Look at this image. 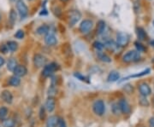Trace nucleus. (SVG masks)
Returning <instances> with one entry per match:
<instances>
[{
  "label": "nucleus",
  "mask_w": 154,
  "mask_h": 127,
  "mask_svg": "<svg viewBox=\"0 0 154 127\" xmlns=\"http://www.w3.org/2000/svg\"><path fill=\"white\" fill-rule=\"evenodd\" d=\"M140 58V54L138 50H129L126 54H124L122 56V61L123 62L129 63V62H134L137 61Z\"/></svg>",
  "instance_id": "1"
},
{
  "label": "nucleus",
  "mask_w": 154,
  "mask_h": 127,
  "mask_svg": "<svg viewBox=\"0 0 154 127\" xmlns=\"http://www.w3.org/2000/svg\"><path fill=\"white\" fill-rule=\"evenodd\" d=\"M93 111L98 116H103L105 112V104L103 100H96L93 104Z\"/></svg>",
  "instance_id": "2"
},
{
  "label": "nucleus",
  "mask_w": 154,
  "mask_h": 127,
  "mask_svg": "<svg viewBox=\"0 0 154 127\" xmlns=\"http://www.w3.org/2000/svg\"><path fill=\"white\" fill-rule=\"evenodd\" d=\"M58 69H59V65L56 62H51L50 64H46L43 68L42 75L45 78L51 77Z\"/></svg>",
  "instance_id": "3"
},
{
  "label": "nucleus",
  "mask_w": 154,
  "mask_h": 127,
  "mask_svg": "<svg viewBox=\"0 0 154 127\" xmlns=\"http://www.w3.org/2000/svg\"><path fill=\"white\" fill-rule=\"evenodd\" d=\"M129 42V37L126 33L120 32L116 34V44L120 47H125Z\"/></svg>",
  "instance_id": "4"
},
{
  "label": "nucleus",
  "mask_w": 154,
  "mask_h": 127,
  "mask_svg": "<svg viewBox=\"0 0 154 127\" xmlns=\"http://www.w3.org/2000/svg\"><path fill=\"white\" fill-rule=\"evenodd\" d=\"M33 65L37 68L44 67L47 63V58L41 54H35L33 56Z\"/></svg>",
  "instance_id": "5"
},
{
  "label": "nucleus",
  "mask_w": 154,
  "mask_h": 127,
  "mask_svg": "<svg viewBox=\"0 0 154 127\" xmlns=\"http://www.w3.org/2000/svg\"><path fill=\"white\" fill-rule=\"evenodd\" d=\"M17 10L19 12V15L22 19L25 18L28 14V6L25 4V3L22 0H18L17 3Z\"/></svg>",
  "instance_id": "6"
},
{
  "label": "nucleus",
  "mask_w": 154,
  "mask_h": 127,
  "mask_svg": "<svg viewBox=\"0 0 154 127\" xmlns=\"http://www.w3.org/2000/svg\"><path fill=\"white\" fill-rule=\"evenodd\" d=\"M93 26H94V22H92L91 20L86 19L80 25V28H79L80 32L82 33H84V34H87L92 30Z\"/></svg>",
  "instance_id": "7"
},
{
  "label": "nucleus",
  "mask_w": 154,
  "mask_h": 127,
  "mask_svg": "<svg viewBox=\"0 0 154 127\" xmlns=\"http://www.w3.org/2000/svg\"><path fill=\"white\" fill-rule=\"evenodd\" d=\"M118 105L120 108L121 113L124 114H129L131 113V107L129 105V103L128 102L125 98H122L118 102Z\"/></svg>",
  "instance_id": "8"
},
{
  "label": "nucleus",
  "mask_w": 154,
  "mask_h": 127,
  "mask_svg": "<svg viewBox=\"0 0 154 127\" xmlns=\"http://www.w3.org/2000/svg\"><path fill=\"white\" fill-rule=\"evenodd\" d=\"M82 18V14L78 10H71L69 12V25L75 26Z\"/></svg>",
  "instance_id": "9"
},
{
  "label": "nucleus",
  "mask_w": 154,
  "mask_h": 127,
  "mask_svg": "<svg viewBox=\"0 0 154 127\" xmlns=\"http://www.w3.org/2000/svg\"><path fill=\"white\" fill-rule=\"evenodd\" d=\"M45 108L47 112L49 113H52L53 111L55 110L56 108V100L54 97L52 96H49L47 100L45 101Z\"/></svg>",
  "instance_id": "10"
},
{
  "label": "nucleus",
  "mask_w": 154,
  "mask_h": 127,
  "mask_svg": "<svg viewBox=\"0 0 154 127\" xmlns=\"http://www.w3.org/2000/svg\"><path fill=\"white\" fill-rule=\"evenodd\" d=\"M139 91L141 95V96H148L152 93V90L146 83H141L139 85Z\"/></svg>",
  "instance_id": "11"
},
{
  "label": "nucleus",
  "mask_w": 154,
  "mask_h": 127,
  "mask_svg": "<svg viewBox=\"0 0 154 127\" xmlns=\"http://www.w3.org/2000/svg\"><path fill=\"white\" fill-rule=\"evenodd\" d=\"M45 43L47 44L48 46H54L57 43V39L55 34L52 33H48L45 37Z\"/></svg>",
  "instance_id": "12"
},
{
  "label": "nucleus",
  "mask_w": 154,
  "mask_h": 127,
  "mask_svg": "<svg viewBox=\"0 0 154 127\" xmlns=\"http://www.w3.org/2000/svg\"><path fill=\"white\" fill-rule=\"evenodd\" d=\"M13 72H14V75H16L17 77H24L28 73V69L23 65H17Z\"/></svg>",
  "instance_id": "13"
},
{
  "label": "nucleus",
  "mask_w": 154,
  "mask_h": 127,
  "mask_svg": "<svg viewBox=\"0 0 154 127\" xmlns=\"http://www.w3.org/2000/svg\"><path fill=\"white\" fill-rule=\"evenodd\" d=\"M1 98H2V100L5 102L8 103V104H11L13 102V95L8 90H5L2 91V93H1Z\"/></svg>",
  "instance_id": "14"
},
{
  "label": "nucleus",
  "mask_w": 154,
  "mask_h": 127,
  "mask_svg": "<svg viewBox=\"0 0 154 127\" xmlns=\"http://www.w3.org/2000/svg\"><path fill=\"white\" fill-rule=\"evenodd\" d=\"M58 118L57 115H51L48 117L45 126L46 127H57V122H58Z\"/></svg>",
  "instance_id": "15"
},
{
  "label": "nucleus",
  "mask_w": 154,
  "mask_h": 127,
  "mask_svg": "<svg viewBox=\"0 0 154 127\" xmlns=\"http://www.w3.org/2000/svg\"><path fill=\"white\" fill-rule=\"evenodd\" d=\"M118 79H120V73L117 71H111L107 77L108 82H116Z\"/></svg>",
  "instance_id": "16"
},
{
  "label": "nucleus",
  "mask_w": 154,
  "mask_h": 127,
  "mask_svg": "<svg viewBox=\"0 0 154 127\" xmlns=\"http://www.w3.org/2000/svg\"><path fill=\"white\" fill-rule=\"evenodd\" d=\"M8 83L12 87H17L21 84V78L19 77H17V76H16V75H13V76L10 77Z\"/></svg>",
  "instance_id": "17"
},
{
  "label": "nucleus",
  "mask_w": 154,
  "mask_h": 127,
  "mask_svg": "<svg viewBox=\"0 0 154 127\" xmlns=\"http://www.w3.org/2000/svg\"><path fill=\"white\" fill-rule=\"evenodd\" d=\"M17 65L18 64H17V60L15 58H11L7 62V69L11 72H14V70L17 67Z\"/></svg>",
  "instance_id": "18"
},
{
  "label": "nucleus",
  "mask_w": 154,
  "mask_h": 127,
  "mask_svg": "<svg viewBox=\"0 0 154 127\" xmlns=\"http://www.w3.org/2000/svg\"><path fill=\"white\" fill-rule=\"evenodd\" d=\"M50 32V27L47 25H42L40 27H38L36 30V33L38 35H46Z\"/></svg>",
  "instance_id": "19"
},
{
  "label": "nucleus",
  "mask_w": 154,
  "mask_h": 127,
  "mask_svg": "<svg viewBox=\"0 0 154 127\" xmlns=\"http://www.w3.org/2000/svg\"><path fill=\"white\" fill-rule=\"evenodd\" d=\"M105 28H106V24L104 21H99L97 25V34L98 35H102L105 33Z\"/></svg>",
  "instance_id": "20"
},
{
  "label": "nucleus",
  "mask_w": 154,
  "mask_h": 127,
  "mask_svg": "<svg viewBox=\"0 0 154 127\" xmlns=\"http://www.w3.org/2000/svg\"><path fill=\"white\" fill-rule=\"evenodd\" d=\"M136 34H137L139 40H140V41H143L146 38V33L145 32V30L142 28H136Z\"/></svg>",
  "instance_id": "21"
},
{
  "label": "nucleus",
  "mask_w": 154,
  "mask_h": 127,
  "mask_svg": "<svg viewBox=\"0 0 154 127\" xmlns=\"http://www.w3.org/2000/svg\"><path fill=\"white\" fill-rule=\"evenodd\" d=\"M9 114V109L6 107H1L0 108V120L4 121L5 120H6V118L8 116Z\"/></svg>",
  "instance_id": "22"
},
{
  "label": "nucleus",
  "mask_w": 154,
  "mask_h": 127,
  "mask_svg": "<svg viewBox=\"0 0 154 127\" xmlns=\"http://www.w3.org/2000/svg\"><path fill=\"white\" fill-rule=\"evenodd\" d=\"M104 46H105L106 49H108V50H115L118 45H117V44H116L113 40H108V41L105 42Z\"/></svg>",
  "instance_id": "23"
},
{
  "label": "nucleus",
  "mask_w": 154,
  "mask_h": 127,
  "mask_svg": "<svg viewBox=\"0 0 154 127\" xmlns=\"http://www.w3.org/2000/svg\"><path fill=\"white\" fill-rule=\"evenodd\" d=\"M7 46H8L9 50L11 51V52H15L18 49V44L16 41H8L7 42Z\"/></svg>",
  "instance_id": "24"
},
{
  "label": "nucleus",
  "mask_w": 154,
  "mask_h": 127,
  "mask_svg": "<svg viewBox=\"0 0 154 127\" xmlns=\"http://www.w3.org/2000/svg\"><path fill=\"white\" fill-rule=\"evenodd\" d=\"M3 127H15L16 123L12 119H6L4 121H2Z\"/></svg>",
  "instance_id": "25"
},
{
  "label": "nucleus",
  "mask_w": 154,
  "mask_h": 127,
  "mask_svg": "<svg viewBox=\"0 0 154 127\" xmlns=\"http://www.w3.org/2000/svg\"><path fill=\"white\" fill-rule=\"evenodd\" d=\"M99 59L102 61H104V62H110V61H111V59H110V56H108V55H106V54H105V53L99 54Z\"/></svg>",
  "instance_id": "26"
},
{
  "label": "nucleus",
  "mask_w": 154,
  "mask_h": 127,
  "mask_svg": "<svg viewBox=\"0 0 154 127\" xmlns=\"http://www.w3.org/2000/svg\"><path fill=\"white\" fill-rule=\"evenodd\" d=\"M16 21H17V13L14 10H11V13H10V22L13 25L16 22Z\"/></svg>",
  "instance_id": "27"
},
{
  "label": "nucleus",
  "mask_w": 154,
  "mask_h": 127,
  "mask_svg": "<svg viewBox=\"0 0 154 127\" xmlns=\"http://www.w3.org/2000/svg\"><path fill=\"white\" fill-rule=\"evenodd\" d=\"M149 72H150V69L147 68V69H146V70H144L142 72H140V73H137V74H134V75H131V76H129V77L128 78H138V77H142L144 75H146V74H148Z\"/></svg>",
  "instance_id": "28"
},
{
  "label": "nucleus",
  "mask_w": 154,
  "mask_h": 127,
  "mask_svg": "<svg viewBox=\"0 0 154 127\" xmlns=\"http://www.w3.org/2000/svg\"><path fill=\"white\" fill-rule=\"evenodd\" d=\"M45 110H46V109H45V106H41V107H40L38 116H39V119H40L41 120H45Z\"/></svg>",
  "instance_id": "29"
},
{
  "label": "nucleus",
  "mask_w": 154,
  "mask_h": 127,
  "mask_svg": "<svg viewBox=\"0 0 154 127\" xmlns=\"http://www.w3.org/2000/svg\"><path fill=\"white\" fill-rule=\"evenodd\" d=\"M111 109H112L113 114H119L121 113L120 108H119V105H118V102H117V103H114V104H112Z\"/></svg>",
  "instance_id": "30"
},
{
  "label": "nucleus",
  "mask_w": 154,
  "mask_h": 127,
  "mask_svg": "<svg viewBox=\"0 0 154 127\" xmlns=\"http://www.w3.org/2000/svg\"><path fill=\"white\" fill-rule=\"evenodd\" d=\"M94 47L97 50H99V51H100V50H102L103 49H104V44H102V43H100L99 41H95L94 43Z\"/></svg>",
  "instance_id": "31"
},
{
  "label": "nucleus",
  "mask_w": 154,
  "mask_h": 127,
  "mask_svg": "<svg viewBox=\"0 0 154 127\" xmlns=\"http://www.w3.org/2000/svg\"><path fill=\"white\" fill-rule=\"evenodd\" d=\"M140 104L141 106H143V107H148L150 105L148 100L146 99V97H145V96H141L140 97Z\"/></svg>",
  "instance_id": "32"
},
{
  "label": "nucleus",
  "mask_w": 154,
  "mask_h": 127,
  "mask_svg": "<svg viewBox=\"0 0 154 127\" xmlns=\"http://www.w3.org/2000/svg\"><path fill=\"white\" fill-rule=\"evenodd\" d=\"M134 45H135V47H136V49L139 52H144L146 50V48L144 47L143 44H141L140 42H135Z\"/></svg>",
  "instance_id": "33"
},
{
  "label": "nucleus",
  "mask_w": 154,
  "mask_h": 127,
  "mask_svg": "<svg viewBox=\"0 0 154 127\" xmlns=\"http://www.w3.org/2000/svg\"><path fill=\"white\" fill-rule=\"evenodd\" d=\"M24 35H25L24 31L20 29V30H18L17 33H16V34H15V38L18 39H22L24 38Z\"/></svg>",
  "instance_id": "34"
},
{
  "label": "nucleus",
  "mask_w": 154,
  "mask_h": 127,
  "mask_svg": "<svg viewBox=\"0 0 154 127\" xmlns=\"http://www.w3.org/2000/svg\"><path fill=\"white\" fill-rule=\"evenodd\" d=\"M57 127H67L66 121L64 120V119L59 117L58 118V122H57Z\"/></svg>",
  "instance_id": "35"
},
{
  "label": "nucleus",
  "mask_w": 154,
  "mask_h": 127,
  "mask_svg": "<svg viewBox=\"0 0 154 127\" xmlns=\"http://www.w3.org/2000/svg\"><path fill=\"white\" fill-rule=\"evenodd\" d=\"M0 51L3 53V54H6L8 51H9V49H8V46L7 44H3L0 46Z\"/></svg>",
  "instance_id": "36"
},
{
  "label": "nucleus",
  "mask_w": 154,
  "mask_h": 127,
  "mask_svg": "<svg viewBox=\"0 0 154 127\" xmlns=\"http://www.w3.org/2000/svg\"><path fill=\"white\" fill-rule=\"evenodd\" d=\"M74 76L75 78H77L78 79H80L81 81H86V78L84 77L83 75H82L81 73H79V72H75V74H74Z\"/></svg>",
  "instance_id": "37"
},
{
  "label": "nucleus",
  "mask_w": 154,
  "mask_h": 127,
  "mask_svg": "<svg viewBox=\"0 0 154 127\" xmlns=\"http://www.w3.org/2000/svg\"><path fill=\"white\" fill-rule=\"evenodd\" d=\"M5 58H4L3 56H1V55H0V68L4 66V64H5Z\"/></svg>",
  "instance_id": "38"
},
{
  "label": "nucleus",
  "mask_w": 154,
  "mask_h": 127,
  "mask_svg": "<svg viewBox=\"0 0 154 127\" xmlns=\"http://www.w3.org/2000/svg\"><path fill=\"white\" fill-rule=\"evenodd\" d=\"M149 126L154 127V118H151L149 120Z\"/></svg>",
  "instance_id": "39"
},
{
  "label": "nucleus",
  "mask_w": 154,
  "mask_h": 127,
  "mask_svg": "<svg viewBox=\"0 0 154 127\" xmlns=\"http://www.w3.org/2000/svg\"><path fill=\"white\" fill-rule=\"evenodd\" d=\"M42 11H43V12H40V16H42V15H47V11H46L45 9H44Z\"/></svg>",
  "instance_id": "40"
},
{
  "label": "nucleus",
  "mask_w": 154,
  "mask_h": 127,
  "mask_svg": "<svg viewBox=\"0 0 154 127\" xmlns=\"http://www.w3.org/2000/svg\"><path fill=\"white\" fill-rule=\"evenodd\" d=\"M150 44H151V45H152V46H153V47H154V40L151 41V43H150Z\"/></svg>",
  "instance_id": "41"
},
{
  "label": "nucleus",
  "mask_w": 154,
  "mask_h": 127,
  "mask_svg": "<svg viewBox=\"0 0 154 127\" xmlns=\"http://www.w3.org/2000/svg\"><path fill=\"white\" fill-rule=\"evenodd\" d=\"M61 1H63V2H65V1H68V0H61Z\"/></svg>",
  "instance_id": "42"
},
{
  "label": "nucleus",
  "mask_w": 154,
  "mask_h": 127,
  "mask_svg": "<svg viewBox=\"0 0 154 127\" xmlns=\"http://www.w3.org/2000/svg\"><path fill=\"white\" fill-rule=\"evenodd\" d=\"M0 21H1V15H0Z\"/></svg>",
  "instance_id": "43"
},
{
  "label": "nucleus",
  "mask_w": 154,
  "mask_h": 127,
  "mask_svg": "<svg viewBox=\"0 0 154 127\" xmlns=\"http://www.w3.org/2000/svg\"><path fill=\"white\" fill-rule=\"evenodd\" d=\"M28 1H33V0H28Z\"/></svg>",
  "instance_id": "44"
},
{
  "label": "nucleus",
  "mask_w": 154,
  "mask_h": 127,
  "mask_svg": "<svg viewBox=\"0 0 154 127\" xmlns=\"http://www.w3.org/2000/svg\"><path fill=\"white\" fill-rule=\"evenodd\" d=\"M11 1H15V0H11Z\"/></svg>",
  "instance_id": "45"
},
{
  "label": "nucleus",
  "mask_w": 154,
  "mask_h": 127,
  "mask_svg": "<svg viewBox=\"0 0 154 127\" xmlns=\"http://www.w3.org/2000/svg\"><path fill=\"white\" fill-rule=\"evenodd\" d=\"M153 26H154V21H153Z\"/></svg>",
  "instance_id": "46"
},
{
  "label": "nucleus",
  "mask_w": 154,
  "mask_h": 127,
  "mask_svg": "<svg viewBox=\"0 0 154 127\" xmlns=\"http://www.w3.org/2000/svg\"><path fill=\"white\" fill-rule=\"evenodd\" d=\"M153 101H154V97H153Z\"/></svg>",
  "instance_id": "47"
},
{
  "label": "nucleus",
  "mask_w": 154,
  "mask_h": 127,
  "mask_svg": "<svg viewBox=\"0 0 154 127\" xmlns=\"http://www.w3.org/2000/svg\"><path fill=\"white\" fill-rule=\"evenodd\" d=\"M0 127H1V126H0Z\"/></svg>",
  "instance_id": "48"
}]
</instances>
